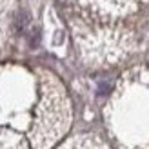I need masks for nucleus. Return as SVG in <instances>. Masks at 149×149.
I'll list each match as a JSON object with an SVG mask.
<instances>
[{"label":"nucleus","instance_id":"nucleus-1","mask_svg":"<svg viewBox=\"0 0 149 149\" xmlns=\"http://www.w3.org/2000/svg\"><path fill=\"white\" fill-rule=\"evenodd\" d=\"M62 149H100V146L93 138H77L74 142L68 144V146L62 147Z\"/></svg>","mask_w":149,"mask_h":149}]
</instances>
